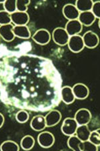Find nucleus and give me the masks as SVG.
Segmentation results:
<instances>
[{
	"label": "nucleus",
	"instance_id": "nucleus-1",
	"mask_svg": "<svg viewBox=\"0 0 100 151\" xmlns=\"http://www.w3.org/2000/svg\"><path fill=\"white\" fill-rule=\"evenodd\" d=\"M67 145L69 148L75 151H97L99 148V147L92 144L89 140L81 141L75 134L70 136L67 140Z\"/></svg>",
	"mask_w": 100,
	"mask_h": 151
},
{
	"label": "nucleus",
	"instance_id": "nucleus-2",
	"mask_svg": "<svg viewBox=\"0 0 100 151\" xmlns=\"http://www.w3.org/2000/svg\"><path fill=\"white\" fill-rule=\"evenodd\" d=\"M52 39L56 44L63 46L67 44L69 36L64 27H57L52 32Z\"/></svg>",
	"mask_w": 100,
	"mask_h": 151
},
{
	"label": "nucleus",
	"instance_id": "nucleus-3",
	"mask_svg": "<svg viewBox=\"0 0 100 151\" xmlns=\"http://www.w3.org/2000/svg\"><path fill=\"white\" fill-rule=\"evenodd\" d=\"M77 127H78V124L74 118H66L64 120L61 130L64 134L70 137V136L75 134Z\"/></svg>",
	"mask_w": 100,
	"mask_h": 151
},
{
	"label": "nucleus",
	"instance_id": "nucleus-4",
	"mask_svg": "<svg viewBox=\"0 0 100 151\" xmlns=\"http://www.w3.org/2000/svg\"><path fill=\"white\" fill-rule=\"evenodd\" d=\"M67 45L69 49L74 53H79L82 51L85 47L83 39L79 35L70 36Z\"/></svg>",
	"mask_w": 100,
	"mask_h": 151
},
{
	"label": "nucleus",
	"instance_id": "nucleus-5",
	"mask_svg": "<svg viewBox=\"0 0 100 151\" xmlns=\"http://www.w3.org/2000/svg\"><path fill=\"white\" fill-rule=\"evenodd\" d=\"M85 47L94 49L98 46L99 40L97 35L92 31H87L82 36Z\"/></svg>",
	"mask_w": 100,
	"mask_h": 151
},
{
	"label": "nucleus",
	"instance_id": "nucleus-6",
	"mask_svg": "<svg viewBox=\"0 0 100 151\" xmlns=\"http://www.w3.org/2000/svg\"><path fill=\"white\" fill-rule=\"evenodd\" d=\"M32 39L36 44L39 45H46L51 40V34L48 30L46 29H39L35 32Z\"/></svg>",
	"mask_w": 100,
	"mask_h": 151
},
{
	"label": "nucleus",
	"instance_id": "nucleus-7",
	"mask_svg": "<svg viewBox=\"0 0 100 151\" xmlns=\"http://www.w3.org/2000/svg\"><path fill=\"white\" fill-rule=\"evenodd\" d=\"M37 142L41 147L47 148L51 147L55 143V137L49 132H42L37 137Z\"/></svg>",
	"mask_w": 100,
	"mask_h": 151
},
{
	"label": "nucleus",
	"instance_id": "nucleus-8",
	"mask_svg": "<svg viewBox=\"0 0 100 151\" xmlns=\"http://www.w3.org/2000/svg\"><path fill=\"white\" fill-rule=\"evenodd\" d=\"M91 114L89 110L81 109L77 110L75 114L74 119L79 125H87L91 120Z\"/></svg>",
	"mask_w": 100,
	"mask_h": 151
},
{
	"label": "nucleus",
	"instance_id": "nucleus-9",
	"mask_svg": "<svg viewBox=\"0 0 100 151\" xmlns=\"http://www.w3.org/2000/svg\"><path fill=\"white\" fill-rule=\"evenodd\" d=\"M11 20L15 26H27L29 21V16L27 12L16 11L11 14Z\"/></svg>",
	"mask_w": 100,
	"mask_h": 151
},
{
	"label": "nucleus",
	"instance_id": "nucleus-10",
	"mask_svg": "<svg viewBox=\"0 0 100 151\" xmlns=\"http://www.w3.org/2000/svg\"><path fill=\"white\" fill-rule=\"evenodd\" d=\"M65 29L70 37L75 35H79V33H81L83 29V26L78 19L69 20L67 22Z\"/></svg>",
	"mask_w": 100,
	"mask_h": 151
},
{
	"label": "nucleus",
	"instance_id": "nucleus-11",
	"mask_svg": "<svg viewBox=\"0 0 100 151\" xmlns=\"http://www.w3.org/2000/svg\"><path fill=\"white\" fill-rule=\"evenodd\" d=\"M76 99L84 100L88 97L89 94V88L86 85L82 83H77L71 88Z\"/></svg>",
	"mask_w": 100,
	"mask_h": 151
},
{
	"label": "nucleus",
	"instance_id": "nucleus-12",
	"mask_svg": "<svg viewBox=\"0 0 100 151\" xmlns=\"http://www.w3.org/2000/svg\"><path fill=\"white\" fill-rule=\"evenodd\" d=\"M46 127H52L59 124L61 120V112L57 110H52L49 111L45 116Z\"/></svg>",
	"mask_w": 100,
	"mask_h": 151
},
{
	"label": "nucleus",
	"instance_id": "nucleus-13",
	"mask_svg": "<svg viewBox=\"0 0 100 151\" xmlns=\"http://www.w3.org/2000/svg\"><path fill=\"white\" fill-rule=\"evenodd\" d=\"M62 12L64 17L69 20H74L78 19L80 12L77 10L76 7L74 4H68L65 5L62 9Z\"/></svg>",
	"mask_w": 100,
	"mask_h": 151
},
{
	"label": "nucleus",
	"instance_id": "nucleus-14",
	"mask_svg": "<svg viewBox=\"0 0 100 151\" xmlns=\"http://www.w3.org/2000/svg\"><path fill=\"white\" fill-rule=\"evenodd\" d=\"M14 26L11 24L0 26V37L6 42H11L15 38L13 29Z\"/></svg>",
	"mask_w": 100,
	"mask_h": 151
},
{
	"label": "nucleus",
	"instance_id": "nucleus-15",
	"mask_svg": "<svg viewBox=\"0 0 100 151\" xmlns=\"http://www.w3.org/2000/svg\"><path fill=\"white\" fill-rule=\"evenodd\" d=\"M30 126L35 131H41L44 130L47 127L45 116L41 115L35 116L31 120Z\"/></svg>",
	"mask_w": 100,
	"mask_h": 151
},
{
	"label": "nucleus",
	"instance_id": "nucleus-16",
	"mask_svg": "<svg viewBox=\"0 0 100 151\" xmlns=\"http://www.w3.org/2000/svg\"><path fill=\"white\" fill-rule=\"evenodd\" d=\"M61 96L62 101L66 104H72L76 100L72 88L68 86H64L61 89Z\"/></svg>",
	"mask_w": 100,
	"mask_h": 151
},
{
	"label": "nucleus",
	"instance_id": "nucleus-17",
	"mask_svg": "<svg viewBox=\"0 0 100 151\" xmlns=\"http://www.w3.org/2000/svg\"><path fill=\"white\" fill-rule=\"evenodd\" d=\"M77 19L81 24L82 26L84 25L85 26H90L94 23L96 18L94 16V14H92V12L91 11H89L80 12Z\"/></svg>",
	"mask_w": 100,
	"mask_h": 151
},
{
	"label": "nucleus",
	"instance_id": "nucleus-18",
	"mask_svg": "<svg viewBox=\"0 0 100 151\" xmlns=\"http://www.w3.org/2000/svg\"><path fill=\"white\" fill-rule=\"evenodd\" d=\"M13 32L15 36L19 38L27 40L31 37V32L27 26H15Z\"/></svg>",
	"mask_w": 100,
	"mask_h": 151
},
{
	"label": "nucleus",
	"instance_id": "nucleus-19",
	"mask_svg": "<svg viewBox=\"0 0 100 151\" xmlns=\"http://www.w3.org/2000/svg\"><path fill=\"white\" fill-rule=\"evenodd\" d=\"M91 131L87 125H79L77 127L75 135L81 141L88 140Z\"/></svg>",
	"mask_w": 100,
	"mask_h": 151
},
{
	"label": "nucleus",
	"instance_id": "nucleus-20",
	"mask_svg": "<svg viewBox=\"0 0 100 151\" xmlns=\"http://www.w3.org/2000/svg\"><path fill=\"white\" fill-rule=\"evenodd\" d=\"M93 4V1L90 0H77L75 6L79 12H84L91 11Z\"/></svg>",
	"mask_w": 100,
	"mask_h": 151
},
{
	"label": "nucleus",
	"instance_id": "nucleus-21",
	"mask_svg": "<svg viewBox=\"0 0 100 151\" xmlns=\"http://www.w3.org/2000/svg\"><path fill=\"white\" fill-rule=\"evenodd\" d=\"M35 139L33 137L30 135H26L23 137L20 145L22 149L25 150H29L34 147L35 145Z\"/></svg>",
	"mask_w": 100,
	"mask_h": 151
},
{
	"label": "nucleus",
	"instance_id": "nucleus-22",
	"mask_svg": "<svg viewBox=\"0 0 100 151\" xmlns=\"http://www.w3.org/2000/svg\"><path fill=\"white\" fill-rule=\"evenodd\" d=\"M1 151H19V147L16 142L12 140H6L0 146Z\"/></svg>",
	"mask_w": 100,
	"mask_h": 151
},
{
	"label": "nucleus",
	"instance_id": "nucleus-23",
	"mask_svg": "<svg viewBox=\"0 0 100 151\" xmlns=\"http://www.w3.org/2000/svg\"><path fill=\"white\" fill-rule=\"evenodd\" d=\"M4 10L11 14L17 11L16 9V1L15 0H7L4 4Z\"/></svg>",
	"mask_w": 100,
	"mask_h": 151
},
{
	"label": "nucleus",
	"instance_id": "nucleus-24",
	"mask_svg": "<svg viewBox=\"0 0 100 151\" xmlns=\"http://www.w3.org/2000/svg\"><path fill=\"white\" fill-rule=\"evenodd\" d=\"M29 113L24 110H21L17 112L16 114V119L19 123L24 124L29 120Z\"/></svg>",
	"mask_w": 100,
	"mask_h": 151
},
{
	"label": "nucleus",
	"instance_id": "nucleus-25",
	"mask_svg": "<svg viewBox=\"0 0 100 151\" xmlns=\"http://www.w3.org/2000/svg\"><path fill=\"white\" fill-rule=\"evenodd\" d=\"M11 14L5 10L0 11V26L11 24Z\"/></svg>",
	"mask_w": 100,
	"mask_h": 151
},
{
	"label": "nucleus",
	"instance_id": "nucleus-26",
	"mask_svg": "<svg viewBox=\"0 0 100 151\" xmlns=\"http://www.w3.org/2000/svg\"><path fill=\"white\" fill-rule=\"evenodd\" d=\"M30 0H17L16 1V9L17 12H27Z\"/></svg>",
	"mask_w": 100,
	"mask_h": 151
},
{
	"label": "nucleus",
	"instance_id": "nucleus-27",
	"mask_svg": "<svg viewBox=\"0 0 100 151\" xmlns=\"http://www.w3.org/2000/svg\"><path fill=\"white\" fill-rule=\"evenodd\" d=\"M89 141L91 142L92 144L96 145L97 147H99L100 145V134L99 130H94L90 133L89 139Z\"/></svg>",
	"mask_w": 100,
	"mask_h": 151
},
{
	"label": "nucleus",
	"instance_id": "nucleus-28",
	"mask_svg": "<svg viewBox=\"0 0 100 151\" xmlns=\"http://www.w3.org/2000/svg\"><path fill=\"white\" fill-rule=\"evenodd\" d=\"M94 4L93 6H92V8L91 12L92 14H94V16L96 17V18H98L99 19L100 18V1H93Z\"/></svg>",
	"mask_w": 100,
	"mask_h": 151
},
{
	"label": "nucleus",
	"instance_id": "nucleus-29",
	"mask_svg": "<svg viewBox=\"0 0 100 151\" xmlns=\"http://www.w3.org/2000/svg\"><path fill=\"white\" fill-rule=\"evenodd\" d=\"M4 122H5V118L4 116V115L2 114L1 113H0V128L3 127Z\"/></svg>",
	"mask_w": 100,
	"mask_h": 151
},
{
	"label": "nucleus",
	"instance_id": "nucleus-30",
	"mask_svg": "<svg viewBox=\"0 0 100 151\" xmlns=\"http://www.w3.org/2000/svg\"><path fill=\"white\" fill-rule=\"evenodd\" d=\"M5 1H6V0H0V4H4Z\"/></svg>",
	"mask_w": 100,
	"mask_h": 151
}]
</instances>
